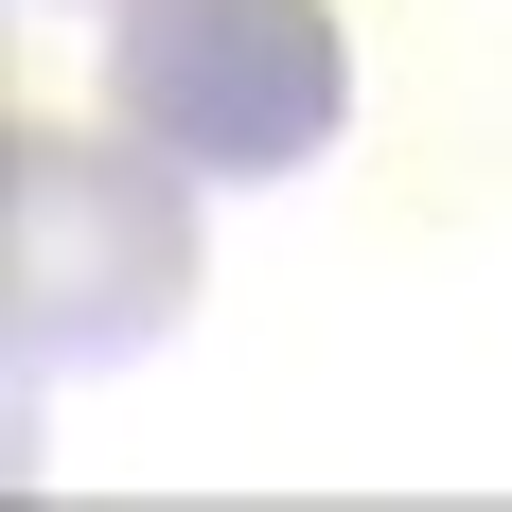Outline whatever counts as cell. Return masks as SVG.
<instances>
[{"instance_id":"6da1fadb","label":"cell","mask_w":512,"mask_h":512,"mask_svg":"<svg viewBox=\"0 0 512 512\" xmlns=\"http://www.w3.org/2000/svg\"><path fill=\"white\" fill-rule=\"evenodd\" d=\"M195 318V177L142 124H18L0 142V354L18 407L53 371H124Z\"/></svg>"},{"instance_id":"7a4b0ae2","label":"cell","mask_w":512,"mask_h":512,"mask_svg":"<svg viewBox=\"0 0 512 512\" xmlns=\"http://www.w3.org/2000/svg\"><path fill=\"white\" fill-rule=\"evenodd\" d=\"M106 124H142L212 195H265L354 124V18L336 0H106Z\"/></svg>"}]
</instances>
